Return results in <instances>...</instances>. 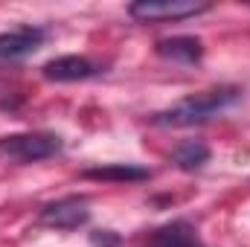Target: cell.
<instances>
[{
  "mask_svg": "<svg viewBox=\"0 0 250 247\" xmlns=\"http://www.w3.org/2000/svg\"><path fill=\"white\" fill-rule=\"evenodd\" d=\"M242 96L239 87H212V90H201V93H192L187 99L175 102L172 108L166 111H157L151 117L154 125H163V128H187V125H201L207 120H212L215 114L227 111L230 105H236Z\"/></svg>",
  "mask_w": 250,
  "mask_h": 247,
  "instance_id": "1",
  "label": "cell"
},
{
  "mask_svg": "<svg viewBox=\"0 0 250 247\" xmlns=\"http://www.w3.org/2000/svg\"><path fill=\"white\" fill-rule=\"evenodd\" d=\"M62 151V137L50 131H26L0 137V160L9 163H38Z\"/></svg>",
  "mask_w": 250,
  "mask_h": 247,
  "instance_id": "2",
  "label": "cell"
},
{
  "mask_svg": "<svg viewBox=\"0 0 250 247\" xmlns=\"http://www.w3.org/2000/svg\"><path fill=\"white\" fill-rule=\"evenodd\" d=\"M209 3H195V0H137L128 6V15L140 23H160V21H184L204 15Z\"/></svg>",
  "mask_w": 250,
  "mask_h": 247,
  "instance_id": "3",
  "label": "cell"
},
{
  "mask_svg": "<svg viewBox=\"0 0 250 247\" xmlns=\"http://www.w3.org/2000/svg\"><path fill=\"white\" fill-rule=\"evenodd\" d=\"M87 221H90V209L84 195H67L59 201H50L41 209V224L53 230H79Z\"/></svg>",
  "mask_w": 250,
  "mask_h": 247,
  "instance_id": "4",
  "label": "cell"
},
{
  "mask_svg": "<svg viewBox=\"0 0 250 247\" xmlns=\"http://www.w3.org/2000/svg\"><path fill=\"white\" fill-rule=\"evenodd\" d=\"M47 41V32L41 26H15L0 32V62H15V59H26L32 56L41 44Z\"/></svg>",
  "mask_w": 250,
  "mask_h": 247,
  "instance_id": "5",
  "label": "cell"
},
{
  "mask_svg": "<svg viewBox=\"0 0 250 247\" xmlns=\"http://www.w3.org/2000/svg\"><path fill=\"white\" fill-rule=\"evenodd\" d=\"M99 73V64L87 56H59L41 67V76L47 82H82Z\"/></svg>",
  "mask_w": 250,
  "mask_h": 247,
  "instance_id": "6",
  "label": "cell"
},
{
  "mask_svg": "<svg viewBox=\"0 0 250 247\" xmlns=\"http://www.w3.org/2000/svg\"><path fill=\"white\" fill-rule=\"evenodd\" d=\"M146 247H207V245L201 242L198 230L189 221L178 218V221H169V224L157 227L148 236V245Z\"/></svg>",
  "mask_w": 250,
  "mask_h": 247,
  "instance_id": "7",
  "label": "cell"
},
{
  "mask_svg": "<svg viewBox=\"0 0 250 247\" xmlns=\"http://www.w3.org/2000/svg\"><path fill=\"white\" fill-rule=\"evenodd\" d=\"M154 53L175 64H198L204 59V44L192 35H175V38H160L154 44Z\"/></svg>",
  "mask_w": 250,
  "mask_h": 247,
  "instance_id": "8",
  "label": "cell"
},
{
  "mask_svg": "<svg viewBox=\"0 0 250 247\" xmlns=\"http://www.w3.org/2000/svg\"><path fill=\"white\" fill-rule=\"evenodd\" d=\"M84 178L90 181H114V184H137V181H148L151 172L134 163H111V166H96V169H84Z\"/></svg>",
  "mask_w": 250,
  "mask_h": 247,
  "instance_id": "9",
  "label": "cell"
},
{
  "mask_svg": "<svg viewBox=\"0 0 250 247\" xmlns=\"http://www.w3.org/2000/svg\"><path fill=\"white\" fill-rule=\"evenodd\" d=\"M209 157H212V151H209V145L201 143V140H184V143H178V145L172 148V163H175L178 169H184V172H198V169H204V166L209 163Z\"/></svg>",
  "mask_w": 250,
  "mask_h": 247,
  "instance_id": "10",
  "label": "cell"
},
{
  "mask_svg": "<svg viewBox=\"0 0 250 247\" xmlns=\"http://www.w3.org/2000/svg\"><path fill=\"white\" fill-rule=\"evenodd\" d=\"M117 242H120V239H117L111 230H96V233H93V247H114Z\"/></svg>",
  "mask_w": 250,
  "mask_h": 247,
  "instance_id": "11",
  "label": "cell"
}]
</instances>
